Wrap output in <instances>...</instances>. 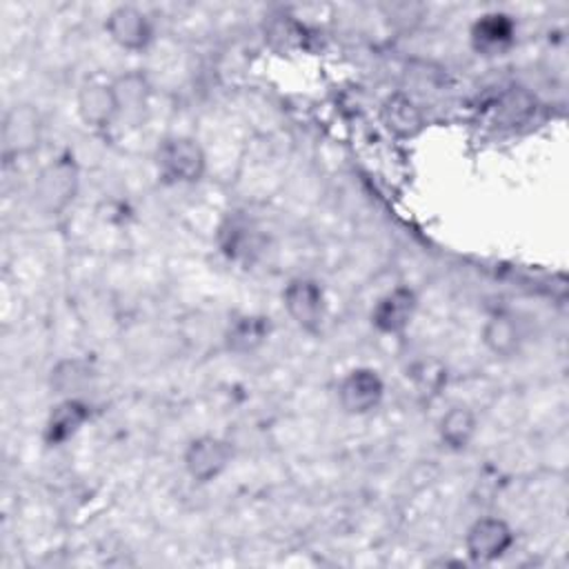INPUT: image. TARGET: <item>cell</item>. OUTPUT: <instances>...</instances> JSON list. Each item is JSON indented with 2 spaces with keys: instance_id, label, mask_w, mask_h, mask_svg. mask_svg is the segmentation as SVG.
I'll return each mask as SVG.
<instances>
[{
  "instance_id": "7c38bea8",
  "label": "cell",
  "mask_w": 569,
  "mask_h": 569,
  "mask_svg": "<svg viewBox=\"0 0 569 569\" xmlns=\"http://www.w3.org/2000/svg\"><path fill=\"white\" fill-rule=\"evenodd\" d=\"M91 418L89 402L84 398H60L58 405L47 416L44 442L49 447H60L69 442Z\"/></svg>"
},
{
  "instance_id": "3957f363",
  "label": "cell",
  "mask_w": 569,
  "mask_h": 569,
  "mask_svg": "<svg viewBox=\"0 0 569 569\" xmlns=\"http://www.w3.org/2000/svg\"><path fill=\"white\" fill-rule=\"evenodd\" d=\"M42 131H44V120L33 104L18 102L9 107L2 120L4 160H18L36 153L42 142Z\"/></svg>"
},
{
  "instance_id": "ba28073f",
  "label": "cell",
  "mask_w": 569,
  "mask_h": 569,
  "mask_svg": "<svg viewBox=\"0 0 569 569\" xmlns=\"http://www.w3.org/2000/svg\"><path fill=\"white\" fill-rule=\"evenodd\" d=\"M107 36L124 51H142L153 40V24L149 16L131 4H120L109 11L104 20Z\"/></svg>"
},
{
  "instance_id": "e0dca14e",
  "label": "cell",
  "mask_w": 569,
  "mask_h": 569,
  "mask_svg": "<svg viewBox=\"0 0 569 569\" xmlns=\"http://www.w3.org/2000/svg\"><path fill=\"white\" fill-rule=\"evenodd\" d=\"M478 431V418L476 413L465 405L449 407L438 422V436L445 447L453 451H462L471 445L473 436Z\"/></svg>"
},
{
  "instance_id": "2e32d148",
  "label": "cell",
  "mask_w": 569,
  "mask_h": 569,
  "mask_svg": "<svg viewBox=\"0 0 569 569\" xmlns=\"http://www.w3.org/2000/svg\"><path fill=\"white\" fill-rule=\"evenodd\" d=\"M482 345L498 358H509L520 349L522 331L518 320L507 311H496L482 325Z\"/></svg>"
},
{
  "instance_id": "30bf717a",
  "label": "cell",
  "mask_w": 569,
  "mask_h": 569,
  "mask_svg": "<svg viewBox=\"0 0 569 569\" xmlns=\"http://www.w3.org/2000/svg\"><path fill=\"white\" fill-rule=\"evenodd\" d=\"M469 40L480 56H502L516 42V20L502 11H487L471 24Z\"/></svg>"
},
{
  "instance_id": "7a4b0ae2",
  "label": "cell",
  "mask_w": 569,
  "mask_h": 569,
  "mask_svg": "<svg viewBox=\"0 0 569 569\" xmlns=\"http://www.w3.org/2000/svg\"><path fill=\"white\" fill-rule=\"evenodd\" d=\"M80 169L71 156H58L44 164L33 182V198L44 213H62L78 196Z\"/></svg>"
},
{
  "instance_id": "ac0fdd59",
  "label": "cell",
  "mask_w": 569,
  "mask_h": 569,
  "mask_svg": "<svg viewBox=\"0 0 569 569\" xmlns=\"http://www.w3.org/2000/svg\"><path fill=\"white\" fill-rule=\"evenodd\" d=\"M116 98H118V107L120 113L127 116H138L144 111L149 96H151V84L149 78L142 71H127L122 76H118L116 80H111Z\"/></svg>"
},
{
  "instance_id": "9a60e30c",
  "label": "cell",
  "mask_w": 569,
  "mask_h": 569,
  "mask_svg": "<svg viewBox=\"0 0 569 569\" xmlns=\"http://www.w3.org/2000/svg\"><path fill=\"white\" fill-rule=\"evenodd\" d=\"M96 380L93 367L82 358H62L51 367L49 385L60 398H82Z\"/></svg>"
},
{
  "instance_id": "8992f818",
  "label": "cell",
  "mask_w": 569,
  "mask_h": 569,
  "mask_svg": "<svg viewBox=\"0 0 569 569\" xmlns=\"http://www.w3.org/2000/svg\"><path fill=\"white\" fill-rule=\"evenodd\" d=\"M385 382L371 367H353L338 382V402L349 416H365L380 407Z\"/></svg>"
},
{
  "instance_id": "9c48e42d",
  "label": "cell",
  "mask_w": 569,
  "mask_h": 569,
  "mask_svg": "<svg viewBox=\"0 0 569 569\" xmlns=\"http://www.w3.org/2000/svg\"><path fill=\"white\" fill-rule=\"evenodd\" d=\"M418 311V296L411 287H393L371 309V325L380 333H402Z\"/></svg>"
},
{
  "instance_id": "277c9868",
  "label": "cell",
  "mask_w": 569,
  "mask_h": 569,
  "mask_svg": "<svg viewBox=\"0 0 569 569\" xmlns=\"http://www.w3.org/2000/svg\"><path fill=\"white\" fill-rule=\"evenodd\" d=\"M282 305L289 313V318L307 333H318L325 322L327 313V300L325 289L318 280L298 276L287 282L282 289Z\"/></svg>"
},
{
  "instance_id": "8fae6325",
  "label": "cell",
  "mask_w": 569,
  "mask_h": 569,
  "mask_svg": "<svg viewBox=\"0 0 569 569\" xmlns=\"http://www.w3.org/2000/svg\"><path fill=\"white\" fill-rule=\"evenodd\" d=\"M76 104L82 122L93 129H104L120 116L113 84L104 80L82 82L76 96Z\"/></svg>"
},
{
  "instance_id": "5bb4252c",
  "label": "cell",
  "mask_w": 569,
  "mask_h": 569,
  "mask_svg": "<svg viewBox=\"0 0 569 569\" xmlns=\"http://www.w3.org/2000/svg\"><path fill=\"white\" fill-rule=\"evenodd\" d=\"M380 120L387 131L398 138H413L425 127V116L420 107L407 93H391L380 107Z\"/></svg>"
},
{
  "instance_id": "4fadbf2b",
  "label": "cell",
  "mask_w": 569,
  "mask_h": 569,
  "mask_svg": "<svg viewBox=\"0 0 569 569\" xmlns=\"http://www.w3.org/2000/svg\"><path fill=\"white\" fill-rule=\"evenodd\" d=\"M271 333V320L262 313H242L233 318L224 331V347L236 356L258 351Z\"/></svg>"
},
{
  "instance_id": "52a82bcc",
  "label": "cell",
  "mask_w": 569,
  "mask_h": 569,
  "mask_svg": "<svg viewBox=\"0 0 569 569\" xmlns=\"http://www.w3.org/2000/svg\"><path fill=\"white\" fill-rule=\"evenodd\" d=\"M513 545V529L498 516L476 518L465 531V551L473 562H493Z\"/></svg>"
},
{
  "instance_id": "5b68a950",
  "label": "cell",
  "mask_w": 569,
  "mask_h": 569,
  "mask_svg": "<svg viewBox=\"0 0 569 569\" xmlns=\"http://www.w3.org/2000/svg\"><path fill=\"white\" fill-rule=\"evenodd\" d=\"M231 460H233L231 442L211 433L193 438L182 453L184 471L196 482L216 480L231 465Z\"/></svg>"
},
{
  "instance_id": "6da1fadb",
  "label": "cell",
  "mask_w": 569,
  "mask_h": 569,
  "mask_svg": "<svg viewBox=\"0 0 569 569\" xmlns=\"http://www.w3.org/2000/svg\"><path fill=\"white\" fill-rule=\"evenodd\" d=\"M153 158L160 178L169 184H193L207 171V153L191 136H167Z\"/></svg>"
}]
</instances>
